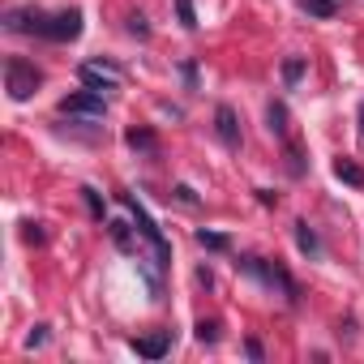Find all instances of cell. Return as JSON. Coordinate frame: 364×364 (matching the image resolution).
I'll list each match as a JSON object with an SVG mask.
<instances>
[{
	"mask_svg": "<svg viewBox=\"0 0 364 364\" xmlns=\"http://www.w3.org/2000/svg\"><path fill=\"white\" fill-rule=\"evenodd\" d=\"M39 86H43V73L31 60H22V56H9L5 60V90H9L14 103H26Z\"/></svg>",
	"mask_w": 364,
	"mask_h": 364,
	"instance_id": "1",
	"label": "cell"
},
{
	"mask_svg": "<svg viewBox=\"0 0 364 364\" xmlns=\"http://www.w3.org/2000/svg\"><path fill=\"white\" fill-rule=\"evenodd\" d=\"M39 39H52V43H69L82 35V14L77 9H65V14H39Z\"/></svg>",
	"mask_w": 364,
	"mask_h": 364,
	"instance_id": "2",
	"label": "cell"
},
{
	"mask_svg": "<svg viewBox=\"0 0 364 364\" xmlns=\"http://www.w3.org/2000/svg\"><path fill=\"white\" fill-rule=\"evenodd\" d=\"M240 266L249 270V274H257L262 283H270V287H279L287 300H296V283H291V274L279 266V262H262V257H240Z\"/></svg>",
	"mask_w": 364,
	"mask_h": 364,
	"instance_id": "3",
	"label": "cell"
},
{
	"mask_svg": "<svg viewBox=\"0 0 364 364\" xmlns=\"http://www.w3.org/2000/svg\"><path fill=\"white\" fill-rule=\"evenodd\" d=\"M60 116H77V120H103V116H107V103H103V95H95V90H77V95L60 99Z\"/></svg>",
	"mask_w": 364,
	"mask_h": 364,
	"instance_id": "4",
	"label": "cell"
},
{
	"mask_svg": "<svg viewBox=\"0 0 364 364\" xmlns=\"http://www.w3.org/2000/svg\"><path fill=\"white\" fill-rule=\"evenodd\" d=\"M77 77L86 82V90H95V95H103V90H116L120 86V69L112 65V60H86L82 69H77Z\"/></svg>",
	"mask_w": 364,
	"mask_h": 364,
	"instance_id": "5",
	"label": "cell"
},
{
	"mask_svg": "<svg viewBox=\"0 0 364 364\" xmlns=\"http://www.w3.org/2000/svg\"><path fill=\"white\" fill-rule=\"evenodd\" d=\"M124 206L133 210V219H137V228H141V236L150 240V249H154V257H159V266H167V257H171V249H167V240L159 236V228H154V219H150V215H146V210L137 206V198H133V193H124Z\"/></svg>",
	"mask_w": 364,
	"mask_h": 364,
	"instance_id": "6",
	"label": "cell"
},
{
	"mask_svg": "<svg viewBox=\"0 0 364 364\" xmlns=\"http://www.w3.org/2000/svg\"><path fill=\"white\" fill-rule=\"evenodd\" d=\"M215 129H219V137H223V146H240V120H236V112L223 103V107H215Z\"/></svg>",
	"mask_w": 364,
	"mask_h": 364,
	"instance_id": "7",
	"label": "cell"
},
{
	"mask_svg": "<svg viewBox=\"0 0 364 364\" xmlns=\"http://www.w3.org/2000/svg\"><path fill=\"white\" fill-rule=\"evenodd\" d=\"M167 347H171V338H167V330H159V334H141V338H133V351H137V355H146V360H163V355H167Z\"/></svg>",
	"mask_w": 364,
	"mask_h": 364,
	"instance_id": "8",
	"label": "cell"
},
{
	"mask_svg": "<svg viewBox=\"0 0 364 364\" xmlns=\"http://www.w3.org/2000/svg\"><path fill=\"white\" fill-rule=\"evenodd\" d=\"M334 176L343 180V185H351V189H364V167L351 163V159H334Z\"/></svg>",
	"mask_w": 364,
	"mask_h": 364,
	"instance_id": "9",
	"label": "cell"
},
{
	"mask_svg": "<svg viewBox=\"0 0 364 364\" xmlns=\"http://www.w3.org/2000/svg\"><path fill=\"white\" fill-rule=\"evenodd\" d=\"M198 245H202V249H215V253H228V249H232V240H228V236H219V232H206V228L198 232Z\"/></svg>",
	"mask_w": 364,
	"mask_h": 364,
	"instance_id": "10",
	"label": "cell"
},
{
	"mask_svg": "<svg viewBox=\"0 0 364 364\" xmlns=\"http://www.w3.org/2000/svg\"><path fill=\"white\" fill-rule=\"evenodd\" d=\"M300 5H304V14H313V18H334V14H338L334 0H300Z\"/></svg>",
	"mask_w": 364,
	"mask_h": 364,
	"instance_id": "11",
	"label": "cell"
},
{
	"mask_svg": "<svg viewBox=\"0 0 364 364\" xmlns=\"http://www.w3.org/2000/svg\"><path fill=\"white\" fill-rule=\"evenodd\" d=\"M129 146H133V150H150V154L159 150L154 133H146V129H129Z\"/></svg>",
	"mask_w": 364,
	"mask_h": 364,
	"instance_id": "12",
	"label": "cell"
},
{
	"mask_svg": "<svg viewBox=\"0 0 364 364\" xmlns=\"http://www.w3.org/2000/svg\"><path fill=\"white\" fill-rule=\"evenodd\" d=\"M266 120H270V133H287V107L283 103H270Z\"/></svg>",
	"mask_w": 364,
	"mask_h": 364,
	"instance_id": "13",
	"label": "cell"
},
{
	"mask_svg": "<svg viewBox=\"0 0 364 364\" xmlns=\"http://www.w3.org/2000/svg\"><path fill=\"white\" fill-rule=\"evenodd\" d=\"M296 245H300L304 253H317V249H321V245H317V236L309 232V223H296Z\"/></svg>",
	"mask_w": 364,
	"mask_h": 364,
	"instance_id": "14",
	"label": "cell"
},
{
	"mask_svg": "<svg viewBox=\"0 0 364 364\" xmlns=\"http://www.w3.org/2000/svg\"><path fill=\"white\" fill-rule=\"evenodd\" d=\"M176 14H180V22H185L189 31L198 26V14H193V0H176Z\"/></svg>",
	"mask_w": 364,
	"mask_h": 364,
	"instance_id": "15",
	"label": "cell"
},
{
	"mask_svg": "<svg viewBox=\"0 0 364 364\" xmlns=\"http://www.w3.org/2000/svg\"><path fill=\"white\" fill-rule=\"evenodd\" d=\"M198 338L202 343H219V321H198Z\"/></svg>",
	"mask_w": 364,
	"mask_h": 364,
	"instance_id": "16",
	"label": "cell"
},
{
	"mask_svg": "<svg viewBox=\"0 0 364 364\" xmlns=\"http://www.w3.org/2000/svg\"><path fill=\"white\" fill-rule=\"evenodd\" d=\"M82 198H86V206H90V215H95V219H103V198H99L95 189H82Z\"/></svg>",
	"mask_w": 364,
	"mask_h": 364,
	"instance_id": "17",
	"label": "cell"
},
{
	"mask_svg": "<svg viewBox=\"0 0 364 364\" xmlns=\"http://www.w3.org/2000/svg\"><path fill=\"white\" fill-rule=\"evenodd\" d=\"M129 35H137V39H146V35H150V26H146V18H141V14H133V18H129Z\"/></svg>",
	"mask_w": 364,
	"mask_h": 364,
	"instance_id": "18",
	"label": "cell"
},
{
	"mask_svg": "<svg viewBox=\"0 0 364 364\" xmlns=\"http://www.w3.org/2000/svg\"><path fill=\"white\" fill-rule=\"evenodd\" d=\"M300 73H304V60H287V65H283V77H287V82H296Z\"/></svg>",
	"mask_w": 364,
	"mask_h": 364,
	"instance_id": "19",
	"label": "cell"
},
{
	"mask_svg": "<svg viewBox=\"0 0 364 364\" xmlns=\"http://www.w3.org/2000/svg\"><path fill=\"white\" fill-rule=\"evenodd\" d=\"M26 240H35V245H43V228L39 223H26V232H22Z\"/></svg>",
	"mask_w": 364,
	"mask_h": 364,
	"instance_id": "20",
	"label": "cell"
},
{
	"mask_svg": "<svg viewBox=\"0 0 364 364\" xmlns=\"http://www.w3.org/2000/svg\"><path fill=\"white\" fill-rule=\"evenodd\" d=\"M112 236H116L120 249H129V232H124V223H112Z\"/></svg>",
	"mask_w": 364,
	"mask_h": 364,
	"instance_id": "21",
	"label": "cell"
},
{
	"mask_svg": "<svg viewBox=\"0 0 364 364\" xmlns=\"http://www.w3.org/2000/svg\"><path fill=\"white\" fill-rule=\"evenodd\" d=\"M176 198L185 202V206H198V198H193V189H189V185H180V189H176Z\"/></svg>",
	"mask_w": 364,
	"mask_h": 364,
	"instance_id": "22",
	"label": "cell"
},
{
	"mask_svg": "<svg viewBox=\"0 0 364 364\" xmlns=\"http://www.w3.org/2000/svg\"><path fill=\"white\" fill-rule=\"evenodd\" d=\"M26 343H31V347H43V343H48V326H39V330H35Z\"/></svg>",
	"mask_w": 364,
	"mask_h": 364,
	"instance_id": "23",
	"label": "cell"
},
{
	"mask_svg": "<svg viewBox=\"0 0 364 364\" xmlns=\"http://www.w3.org/2000/svg\"><path fill=\"white\" fill-rule=\"evenodd\" d=\"M360 133H364V103H360Z\"/></svg>",
	"mask_w": 364,
	"mask_h": 364,
	"instance_id": "24",
	"label": "cell"
}]
</instances>
